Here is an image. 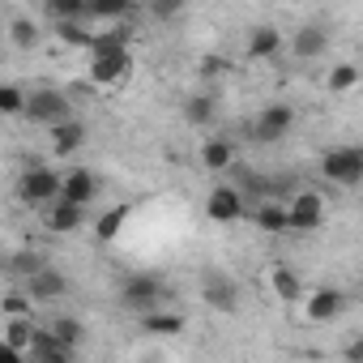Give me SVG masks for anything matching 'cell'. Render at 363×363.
<instances>
[{"label": "cell", "instance_id": "1", "mask_svg": "<svg viewBox=\"0 0 363 363\" xmlns=\"http://www.w3.org/2000/svg\"><path fill=\"white\" fill-rule=\"evenodd\" d=\"M133 73V52L128 43L111 39L107 30L94 39V60H90V82L94 86H120L124 77Z\"/></svg>", "mask_w": 363, "mask_h": 363}, {"label": "cell", "instance_id": "2", "mask_svg": "<svg viewBox=\"0 0 363 363\" xmlns=\"http://www.w3.org/2000/svg\"><path fill=\"white\" fill-rule=\"evenodd\" d=\"M320 171H325L329 184H342V189L359 184V179H363V145H337V150H329L320 158Z\"/></svg>", "mask_w": 363, "mask_h": 363}, {"label": "cell", "instance_id": "3", "mask_svg": "<svg viewBox=\"0 0 363 363\" xmlns=\"http://www.w3.org/2000/svg\"><path fill=\"white\" fill-rule=\"evenodd\" d=\"M60 189H65V175H56L52 167H30V171L22 175V184H18V193H22L26 206L60 201Z\"/></svg>", "mask_w": 363, "mask_h": 363}, {"label": "cell", "instance_id": "4", "mask_svg": "<svg viewBox=\"0 0 363 363\" xmlns=\"http://www.w3.org/2000/svg\"><path fill=\"white\" fill-rule=\"evenodd\" d=\"M26 116L35 120V124H60V120H69L73 116V107H69V94H60V90H30V99H26Z\"/></svg>", "mask_w": 363, "mask_h": 363}, {"label": "cell", "instance_id": "5", "mask_svg": "<svg viewBox=\"0 0 363 363\" xmlns=\"http://www.w3.org/2000/svg\"><path fill=\"white\" fill-rule=\"evenodd\" d=\"M120 303L128 308V312H137V316H145V312H154L158 303H162V286L154 282V278H128L124 286H120Z\"/></svg>", "mask_w": 363, "mask_h": 363}, {"label": "cell", "instance_id": "6", "mask_svg": "<svg viewBox=\"0 0 363 363\" xmlns=\"http://www.w3.org/2000/svg\"><path fill=\"white\" fill-rule=\"evenodd\" d=\"M291 124H295V111H291L286 103H274V107H265V111L257 116L252 137H257V141H282V137L291 133Z\"/></svg>", "mask_w": 363, "mask_h": 363}, {"label": "cell", "instance_id": "7", "mask_svg": "<svg viewBox=\"0 0 363 363\" xmlns=\"http://www.w3.org/2000/svg\"><path fill=\"white\" fill-rule=\"evenodd\" d=\"M206 214H210V223H240L244 218V189H214L210 197H206Z\"/></svg>", "mask_w": 363, "mask_h": 363}, {"label": "cell", "instance_id": "8", "mask_svg": "<svg viewBox=\"0 0 363 363\" xmlns=\"http://www.w3.org/2000/svg\"><path fill=\"white\" fill-rule=\"evenodd\" d=\"M291 210V231H316L325 223V201L320 193H295V201L286 206Z\"/></svg>", "mask_w": 363, "mask_h": 363}, {"label": "cell", "instance_id": "9", "mask_svg": "<svg viewBox=\"0 0 363 363\" xmlns=\"http://www.w3.org/2000/svg\"><path fill=\"white\" fill-rule=\"evenodd\" d=\"M201 299L218 312H235L240 308V286L227 278V274H206L201 278Z\"/></svg>", "mask_w": 363, "mask_h": 363}, {"label": "cell", "instance_id": "10", "mask_svg": "<svg viewBox=\"0 0 363 363\" xmlns=\"http://www.w3.org/2000/svg\"><path fill=\"white\" fill-rule=\"evenodd\" d=\"M26 359H35V363H69L73 359V346L56 329H39L35 342H30V350H26Z\"/></svg>", "mask_w": 363, "mask_h": 363}, {"label": "cell", "instance_id": "11", "mask_svg": "<svg viewBox=\"0 0 363 363\" xmlns=\"http://www.w3.org/2000/svg\"><path fill=\"white\" fill-rule=\"evenodd\" d=\"M26 291L35 295V303H52V299H60L69 291V282H65V274H56L52 265H43L39 274L26 278Z\"/></svg>", "mask_w": 363, "mask_h": 363}, {"label": "cell", "instance_id": "12", "mask_svg": "<svg viewBox=\"0 0 363 363\" xmlns=\"http://www.w3.org/2000/svg\"><path fill=\"white\" fill-rule=\"evenodd\" d=\"M342 308H346V295L342 291H333V286H320V291H312L308 295V320H333V316H342Z\"/></svg>", "mask_w": 363, "mask_h": 363}, {"label": "cell", "instance_id": "13", "mask_svg": "<svg viewBox=\"0 0 363 363\" xmlns=\"http://www.w3.org/2000/svg\"><path fill=\"white\" fill-rule=\"evenodd\" d=\"M94 193H99V184H94V171H86V167H73V171L65 175V189H60V197H65V201L90 206V201H94Z\"/></svg>", "mask_w": 363, "mask_h": 363}, {"label": "cell", "instance_id": "14", "mask_svg": "<svg viewBox=\"0 0 363 363\" xmlns=\"http://www.w3.org/2000/svg\"><path fill=\"white\" fill-rule=\"evenodd\" d=\"M82 214H86V206H77V201H56L52 210H48V231H56V235H69V231H77L82 227Z\"/></svg>", "mask_w": 363, "mask_h": 363}, {"label": "cell", "instance_id": "15", "mask_svg": "<svg viewBox=\"0 0 363 363\" xmlns=\"http://www.w3.org/2000/svg\"><path fill=\"white\" fill-rule=\"evenodd\" d=\"M35 333H39V329H35V320H26V316H9V320H5V346L18 350V354L30 350Z\"/></svg>", "mask_w": 363, "mask_h": 363}, {"label": "cell", "instance_id": "16", "mask_svg": "<svg viewBox=\"0 0 363 363\" xmlns=\"http://www.w3.org/2000/svg\"><path fill=\"white\" fill-rule=\"evenodd\" d=\"M278 52H282V35H278L274 26H257L252 39H248V56H252V60H269V56H278Z\"/></svg>", "mask_w": 363, "mask_h": 363}, {"label": "cell", "instance_id": "17", "mask_svg": "<svg viewBox=\"0 0 363 363\" xmlns=\"http://www.w3.org/2000/svg\"><path fill=\"white\" fill-rule=\"evenodd\" d=\"M325 43H329V35H325V26H303V30L295 35V43H291V52H295L299 60H312V56H320V52H325Z\"/></svg>", "mask_w": 363, "mask_h": 363}, {"label": "cell", "instance_id": "18", "mask_svg": "<svg viewBox=\"0 0 363 363\" xmlns=\"http://www.w3.org/2000/svg\"><path fill=\"white\" fill-rule=\"evenodd\" d=\"M82 141H86V128H82L73 116L60 120V124H52V145H56V154H73Z\"/></svg>", "mask_w": 363, "mask_h": 363}, {"label": "cell", "instance_id": "19", "mask_svg": "<svg viewBox=\"0 0 363 363\" xmlns=\"http://www.w3.org/2000/svg\"><path fill=\"white\" fill-rule=\"evenodd\" d=\"M141 329L154 333V337H167V333H179V329H184V316H179V312H145V316H141Z\"/></svg>", "mask_w": 363, "mask_h": 363}, {"label": "cell", "instance_id": "20", "mask_svg": "<svg viewBox=\"0 0 363 363\" xmlns=\"http://www.w3.org/2000/svg\"><path fill=\"white\" fill-rule=\"evenodd\" d=\"M257 227H261V231H291V210L265 197V206L257 210Z\"/></svg>", "mask_w": 363, "mask_h": 363}, {"label": "cell", "instance_id": "21", "mask_svg": "<svg viewBox=\"0 0 363 363\" xmlns=\"http://www.w3.org/2000/svg\"><path fill=\"white\" fill-rule=\"evenodd\" d=\"M269 286H274V295H278V299H286V303H295V299L303 295L299 278H295L286 265H274V274H269Z\"/></svg>", "mask_w": 363, "mask_h": 363}, {"label": "cell", "instance_id": "22", "mask_svg": "<svg viewBox=\"0 0 363 363\" xmlns=\"http://www.w3.org/2000/svg\"><path fill=\"white\" fill-rule=\"evenodd\" d=\"M231 158H235V150H231V141H206V150H201V162L210 167V171H227L231 167Z\"/></svg>", "mask_w": 363, "mask_h": 363}, {"label": "cell", "instance_id": "23", "mask_svg": "<svg viewBox=\"0 0 363 363\" xmlns=\"http://www.w3.org/2000/svg\"><path fill=\"white\" fill-rule=\"evenodd\" d=\"M184 116H189V124H210L214 120V99L210 94H193L184 103Z\"/></svg>", "mask_w": 363, "mask_h": 363}, {"label": "cell", "instance_id": "24", "mask_svg": "<svg viewBox=\"0 0 363 363\" xmlns=\"http://www.w3.org/2000/svg\"><path fill=\"white\" fill-rule=\"evenodd\" d=\"M124 218H128V206H116V210H107V214L99 218L94 235H99V240H116V235H120V227H124Z\"/></svg>", "mask_w": 363, "mask_h": 363}, {"label": "cell", "instance_id": "25", "mask_svg": "<svg viewBox=\"0 0 363 363\" xmlns=\"http://www.w3.org/2000/svg\"><path fill=\"white\" fill-rule=\"evenodd\" d=\"M90 13L103 18V22H116V18H128L133 13V0H94Z\"/></svg>", "mask_w": 363, "mask_h": 363}, {"label": "cell", "instance_id": "26", "mask_svg": "<svg viewBox=\"0 0 363 363\" xmlns=\"http://www.w3.org/2000/svg\"><path fill=\"white\" fill-rule=\"evenodd\" d=\"M56 35H60L65 43H73V48H94V39L77 26V18H60V22H56Z\"/></svg>", "mask_w": 363, "mask_h": 363}, {"label": "cell", "instance_id": "27", "mask_svg": "<svg viewBox=\"0 0 363 363\" xmlns=\"http://www.w3.org/2000/svg\"><path fill=\"white\" fill-rule=\"evenodd\" d=\"M354 82H359V69H354V65H337V69L329 73V90H333V94L354 90Z\"/></svg>", "mask_w": 363, "mask_h": 363}, {"label": "cell", "instance_id": "28", "mask_svg": "<svg viewBox=\"0 0 363 363\" xmlns=\"http://www.w3.org/2000/svg\"><path fill=\"white\" fill-rule=\"evenodd\" d=\"M90 9V0H48V13L60 22V18H77V13H86Z\"/></svg>", "mask_w": 363, "mask_h": 363}, {"label": "cell", "instance_id": "29", "mask_svg": "<svg viewBox=\"0 0 363 363\" xmlns=\"http://www.w3.org/2000/svg\"><path fill=\"white\" fill-rule=\"evenodd\" d=\"M184 5H189V0H150V18H158V22H171V18H179V13H184Z\"/></svg>", "mask_w": 363, "mask_h": 363}, {"label": "cell", "instance_id": "30", "mask_svg": "<svg viewBox=\"0 0 363 363\" xmlns=\"http://www.w3.org/2000/svg\"><path fill=\"white\" fill-rule=\"evenodd\" d=\"M9 35H13L18 48H35V43H39V30H35V22H26V18H18V22L9 26Z\"/></svg>", "mask_w": 363, "mask_h": 363}, {"label": "cell", "instance_id": "31", "mask_svg": "<svg viewBox=\"0 0 363 363\" xmlns=\"http://www.w3.org/2000/svg\"><path fill=\"white\" fill-rule=\"evenodd\" d=\"M43 265H48V261H43V257H39V252H18V257H13V265H9V269H13V274H22V278H30V274H39V269H43Z\"/></svg>", "mask_w": 363, "mask_h": 363}, {"label": "cell", "instance_id": "32", "mask_svg": "<svg viewBox=\"0 0 363 363\" xmlns=\"http://www.w3.org/2000/svg\"><path fill=\"white\" fill-rule=\"evenodd\" d=\"M0 111H5V116L26 111V99H22V90H18V86H5V90H0Z\"/></svg>", "mask_w": 363, "mask_h": 363}, {"label": "cell", "instance_id": "33", "mask_svg": "<svg viewBox=\"0 0 363 363\" xmlns=\"http://www.w3.org/2000/svg\"><path fill=\"white\" fill-rule=\"evenodd\" d=\"M30 303H35V295L26 291V295H9L5 299V316H26L30 312Z\"/></svg>", "mask_w": 363, "mask_h": 363}, {"label": "cell", "instance_id": "34", "mask_svg": "<svg viewBox=\"0 0 363 363\" xmlns=\"http://www.w3.org/2000/svg\"><path fill=\"white\" fill-rule=\"evenodd\" d=\"M52 329H56V333H60V337H65L69 346H77V342H82V325H77V320H69V316H60V320H56Z\"/></svg>", "mask_w": 363, "mask_h": 363}, {"label": "cell", "instance_id": "35", "mask_svg": "<svg viewBox=\"0 0 363 363\" xmlns=\"http://www.w3.org/2000/svg\"><path fill=\"white\" fill-rule=\"evenodd\" d=\"M346 359H363V342H350L346 346Z\"/></svg>", "mask_w": 363, "mask_h": 363}, {"label": "cell", "instance_id": "36", "mask_svg": "<svg viewBox=\"0 0 363 363\" xmlns=\"http://www.w3.org/2000/svg\"><path fill=\"white\" fill-rule=\"evenodd\" d=\"M90 5H94V0H90Z\"/></svg>", "mask_w": 363, "mask_h": 363}]
</instances>
